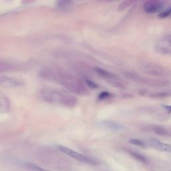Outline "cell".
Instances as JSON below:
<instances>
[{
  "label": "cell",
  "instance_id": "13",
  "mask_svg": "<svg viewBox=\"0 0 171 171\" xmlns=\"http://www.w3.org/2000/svg\"><path fill=\"white\" fill-rule=\"evenodd\" d=\"M86 82V84H87V85L89 86V87L91 88H97L98 87V84L95 83L94 82H93V81H92V80H85Z\"/></svg>",
  "mask_w": 171,
  "mask_h": 171
},
{
  "label": "cell",
  "instance_id": "5",
  "mask_svg": "<svg viewBox=\"0 0 171 171\" xmlns=\"http://www.w3.org/2000/svg\"><path fill=\"white\" fill-rule=\"evenodd\" d=\"M1 84L2 86H6V87H17V86L22 85L21 81L18 80V79L7 76L1 77Z\"/></svg>",
  "mask_w": 171,
  "mask_h": 171
},
{
  "label": "cell",
  "instance_id": "2",
  "mask_svg": "<svg viewBox=\"0 0 171 171\" xmlns=\"http://www.w3.org/2000/svg\"><path fill=\"white\" fill-rule=\"evenodd\" d=\"M41 96L49 102H59L63 105L71 106L76 105L77 100L74 96L53 90H42Z\"/></svg>",
  "mask_w": 171,
  "mask_h": 171
},
{
  "label": "cell",
  "instance_id": "15",
  "mask_svg": "<svg viewBox=\"0 0 171 171\" xmlns=\"http://www.w3.org/2000/svg\"><path fill=\"white\" fill-rule=\"evenodd\" d=\"M164 107L167 109V110L169 111V112H171V106H165Z\"/></svg>",
  "mask_w": 171,
  "mask_h": 171
},
{
  "label": "cell",
  "instance_id": "7",
  "mask_svg": "<svg viewBox=\"0 0 171 171\" xmlns=\"http://www.w3.org/2000/svg\"><path fill=\"white\" fill-rule=\"evenodd\" d=\"M95 71L96 72L99 76H100L101 77H102L103 78H105L106 80H111L112 81L113 83H116L117 84H120V83L116 82H114V80H116V76L114 75V74L110 73V72L106 71L104 69H102L100 68H95Z\"/></svg>",
  "mask_w": 171,
  "mask_h": 171
},
{
  "label": "cell",
  "instance_id": "9",
  "mask_svg": "<svg viewBox=\"0 0 171 171\" xmlns=\"http://www.w3.org/2000/svg\"><path fill=\"white\" fill-rule=\"evenodd\" d=\"M154 131L158 135L160 136H168V130L166 129V128L162 127V126H155V128H154Z\"/></svg>",
  "mask_w": 171,
  "mask_h": 171
},
{
  "label": "cell",
  "instance_id": "14",
  "mask_svg": "<svg viewBox=\"0 0 171 171\" xmlns=\"http://www.w3.org/2000/svg\"><path fill=\"white\" fill-rule=\"evenodd\" d=\"M110 96V94L109 92H102L100 94L98 98H99V99H100V100H104V99L108 98Z\"/></svg>",
  "mask_w": 171,
  "mask_h": 171
},
{
  "label": "cell",
  "instance_id": "12",
  "mask_svg": "<svg viewBox=\"0 0 171 171\" xmlns=\"http://www.w3.org/2000/svg\"><path fill=\"white\" fill-rule=\"evenodd\" d=\"M171 14V7H168V8L165 9L164 11L158 15V17L160 18H167V16H169Z\"/></svg>",
  "mask_w": 171,
  "mask_h": 171
},
{
  "label": "cell",
  "instance_id": "6",
  "mask_svg": "<svg viewBox=\"0 0 171 171\" xmlns=\"http://www.w3.org/2000/svg\"><path fill=\"white\" fill-rule=\"evenodd\" d=\"M150 145L152 146L154 148H157V149L164 151V152H171V145L168 144L161 142L160 141L157 140L155 139H152L150 141Z\"/></svg>",
  "mask_w": 171,
  "mask_h": 171
},
{
  "label": "cell",
  "instance_id": "4",
  "mask_svg": "<svg viewBox=\"0 0 171 171\" xmlns=\"http://www.w3.org/2000/svg\"><path fill=\"white\" fill-rule=\"evenodd\" d=\"M164 7V5L162 3L156 1H151L146 3L144 6L145 11L148 14L158 13L162 10Z\"/></svg>",
  "mask_w": 171,
  "mask_h": 171
},
{
  "label": "cell",
  "instance_id": "1",
  "mask_svg": "<svg viewBox=\"0 0 171 171\" xmlns=\"http://www.w3.org/2000/svg\"><path fill=\"white\" fill-rule=\"evenodd\" d=\"M42 77L47 80L58 82L64 87L78 94H85L87 90L82 84L81 82L74 78V77L67 75L66 74L55 72L52 71H44L41 72Z\"/></svg>",
  "mask_w": 171,
  "mask_h": 171
},
{
  "label": "cell",
  "instance_id": "10",
  "mask_svg": "<svg viewBox=\"0 0 171 171\" xmlns=\"http://www.w3.org/2000/svg\"><path fill=\"white\" fill-rule=\"evenodd\" d=\"M26 166L29 169L34 170V171H48L46 169H44V168H41V167H39V166L34 164V163L33 162H27Z\"/></svg>",
  "mask_w": 171,
  "mask_h": 171
},
{
  "label": "cell",
  "instance_id": "11",
  "mask_svg": "<svg viewBox=\"0 0 171 171\" xmlns=\"http://www.w3.org/2000/svg\"><path fill=\"white\" fill-rule=\"evenodd\" d=\"M130 142L134 145L137 146V147H140L142 148L146 147L145 144L144 143L142 140H140L139 139H136V138H132V139H130Z\"/></svg>",
  "mask_w": 171,
  "mask_h": 171
},
{
  "label": "cell",
  "instance_id": "8",
  "mask_svg": "<svg viewBox=\"0 0 171 171\" xmlns=\"http://www.w3.org/2000/svg\"><path fill=\"white\" fill-rule=\"evenodd\" d=\"M73 4V0H56V5L59 9H68Z\"/></svg>",
  "mask_w": 171,
  "mask_h": 171
},
{
  "label": "cell",
  "instance_id": "3",
  "mask_svg": "<svg viewBox=\"0 0 171 171\" xmlns=\"http://www.w3.org/2000/svg\"><path fill=\"white\" fill-rule=\"evenodd\" d=\"M58 148L59 150L69 156V157L74 158L76 160H78V161H80L82 162L86 163V164L89 165H97V162L94 160L86 157V156L82 155V154L76 152V151L73 150L70 148L64 147V146H58Z\"/></svg>",
  "mask_w": 171,
  "mask_h": 171
}]
</instances>
